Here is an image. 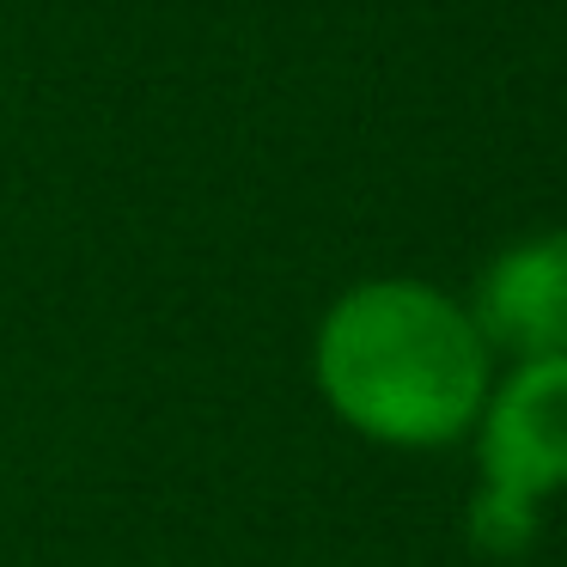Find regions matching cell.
I'll return each instance as SVG.
<instances>
[{"label":"cell","mask_w":567,"mask_h":567,"mask_svg":"<svg viewBox=\"0 0 567 567\" xmlns=\"http://www.w3.org/2000/svg\"><path fill=\"white\" fill-rule=\"evenodd\" d=\"M318 379L354 427L433 445L470 427L488 384L476 318L421 281H367L336 299L318 336Z\"/></svg>","instance_id":"obj_1"},{"label":"cell","mask_w":567,"mask_h":567,"mask_svg":"<svg viewBox=\"0 0 567 567\" xmlns=\"http://www.w3.org/2000/svg\"><path fill=\"white\" fill-rule=\"evenodd\" d=\"M488 494L476 506V537L518 549L530 537V501L567 482V360H525L488 409L482 433Z\"/></svg>","instance_id":"obj_2"},{"label":"cell","mask_w":567,"mask_h":567,"mask_svg":"<svg viewBox=\"0 0 567 567\" xmlns=\"http://www.w3.org/2000/svg\"><path fill=\"white\" fill-rule=\"evenodd\" d=\"M476 330L525 360H567V233L494 257L476 293Z\"/></svg>","instance_id":"obj_3"}]
</instances>
